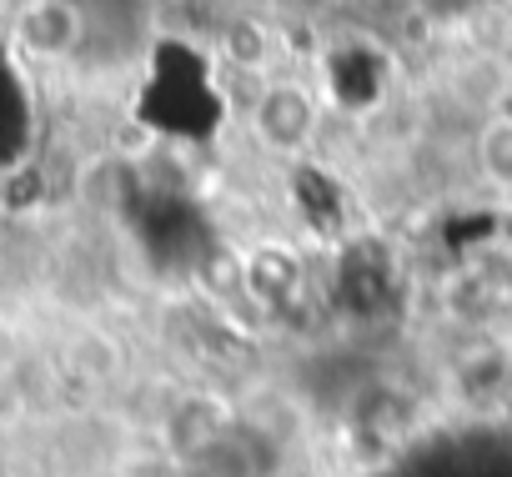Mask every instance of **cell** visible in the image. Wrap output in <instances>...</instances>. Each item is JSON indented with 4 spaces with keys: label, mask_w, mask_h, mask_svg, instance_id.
<instances>
[{
    "label": "cell",
    "mask_w": 512,
    "mask_h": 477,
    "mask_svg": "<svg viewBox=\"0 0 512 477\" xmlns=\"http://www.w3.org/2000/svg\"><path fill=\"white\" fill-rule=\"evenodd\" d=\"M46 201H51V181H46L41 161L26 156L0 171V211L6 216H36V211H46Z\"/></svg>",
    "instance_id": "7"
},
{
    "label": "cell",
    "mask_w": 512,
    "mask_h": 477,
    "mask_svg": "<svg viewBox=\"0 0 512 477\" xmlns=\"http://www.w3.org/2000/svg\"><path fill=\"white\" fill-rule=\"evenodd\" d=\"M116 477H181V467L176 462H136V467H126Z\"/></svg>",
    "instance_id": "8"
},
{
    "label": "cell",
    "mask_w": 512,
    "mask_h": 477,
    "mask_svg": "<svg viewBox=\"0 0 512 477\" xmlns=\"http://www.w3.org/2000/svg\"><path fill=\"white\" fill-rule=\"evenodd\" d=\"M236 422H241V417H236V407H231L221 392L191 387V392H181L176 402H166V412H161L166 457H171L176 467H201V462L231 437Z\"/></svg>",
    "instance_id": "4"
},
{
    "label": "cell",
    "mask_w": 512,
    "mask_h": 477,
    "mask_svg": "<svg viewBox=\"0 0 512 477\" xmlns=\"http://www.w3.org/2000/svg\"><path fill=\"white\" fill-rule=\"evenodd\" d=\"M312 297V262L292 236H256L236 247V302L262 317H287Z\"/></svg>",
    "instance_id": "2"
},
{
    "label": "cell",
    "mask_w": 512,
    "mask_h": 477,
    "mask_svg": "<svg viewBox=\"0 0 512 477\" xmlns=\"http://www.w3.org/2000/svg\"><path fill=\"white\" fill-rule=\"evenodd\" d=\"M96 16L86 0H16L6 16L11 51L31 66H71L91 46Z\"/></svg>",
    "instance_id": "3"
},
{
    "label": "cell",
    "mask_w": 512,
    "mask_h": 477,
    "mask_svg": "<svg viewBox=\"0 0 512 477\" xmlns=\"http://www.w3.org/2000/svg\"><path fill=\"white\" fill-rule=\"evenodd\" d=\"M211 51H216V61L231 76H241L251 86L287 71V31L267 11H231V16H221V26L211 31Z\"/></svg>",
    "instance_id": "5"
},
{
    "label": "cell",
    "mask_w": 512,
    "mask_h": 477,
    "mask_svg": "<svg viewBox=\"0 0 512 477\" xmlns=\"http://www.w3.org/2000/svg\"><path fill=\"white\" fill-rule=\"evenodd\" d=\"M467 166H472L477 186L512 211V106H497V111L472 121Z\"/></svg>",
    "instance_id": "6"
},
{
    "label": "cell",
    "mask_w": 512,
    "mask_h": 477,
    "mask_svg": "<svg viewBox=\"0 0 512 477\" xmlns=\"http://www.w3.org/2000/svg\"><path fill=\"white\" fill-rule=\"evenodd\" d=\"M241 126H246V141L272 156V161H287V166H302L312 161V151L322 146V131H327V96L297 76V71H277L267 81L251 86V101L241 111Z\"/></svg>",
    "instance_id": "1"
}]
</instances>
